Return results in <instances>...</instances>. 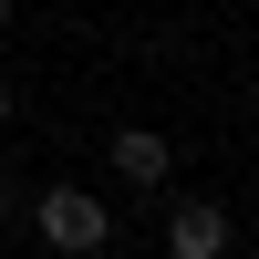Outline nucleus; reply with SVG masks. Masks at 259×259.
I'll use <instances>...</instances> for the list:
<instances>
[{
	"label": "nucleus",
	"instance_id": "obj_5",
	"mask_svg": "<svg viewBox=\"0 0 259 259\" xmlns=\"http://www.w3.org/2000/svg\"><path fill=\"white\" fill-rule=\"evenodd\" d=\"M0 31H11V0H0Z\"/></svg>",
	"mask_w": 259,
	"mask_h": 259
},
{
	"label": "nucleus",
	"instance_id": "obj_1",
	"mask_svg": "<svg viewBox=\"0 0 259 259\" xmlns=\"http://www.w3.org/2000/svg\"><path fill=\"white\" fill-rule=\"evenodd\" d=\"M31 239L52 249V259H104L114 207H104L94 187H41V197H31Z\"/></svg>",
	"mask_w": 259,
	"mask_h": 259
},
{
	"label": "nucleus",
	"instance_id": "obj_2",
	"mask_svg": "<svg viewBox=\"0 0 259 259\" xmlns=\"http://www.w3.org/2000/svg\"><path fill=\"white\" fill-rule=\"evenodd\" d=\"M114 177H124V197H166V177H177V145L156 135V124H114Z\"/></svg>",
	"mask_w": 259,
	"mask_h": 259
},
{
	"label": "nucleus",
	"instance_id": "obj_4",
	"mask_svg": "<svg viewBox=\"0 0 259 259\" xmlns=\"http://www.w3.org/2000/svg\"><path fill=\"white\" fill-rule=\"evenodd\" d=\"M11 104H21V94H11V73H0V124H11Z\"/></svg>",
	"mask_w": 259,
	"mask_h": 259
},
{
	"label": "nucleus",
	"instance_id": "obj_3",
	"mask_svg": "<svg viewBox=\"0 0 259 259\" xmlns=\"http://www.w3.org/2000/svg\"><path fill=\"white\" fill-rule=\"evenodd\" d=\"M228 239H239V218L218 197H177L166 207V259H228Z\"/></svg>",
	"mask_w": 259,
	"mask_h": 259
}]
</instances>
